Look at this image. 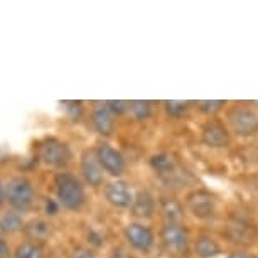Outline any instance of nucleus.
I'll return each mask as SVG.
<instances>
[{
  "label": "nucleus",
  "instance_id": "nucleus-1",
  "mask_svg": "<svg viewBox=\"0 0 258 258\" xmlns=\"http://www.w3.org/2000/svg\"><path fill=\"white\" fill-rule=\"evenodd\" d=\"M228 248H253L258 245V223L251 213L241 208L223 211V216L216 226Z\"/></svg>",
  "mask_w": 258,
  "mask_h": 258
},
{
  "label": "nucleus",
  "instance_id": "nucleus-2",
  "mask_svg": "<svg viewBox=\"0 0 258 258\" xmlns=\"http://www.w3.org/2000/svg\"><path fill=\"white\" fill-rule=\"evenodd\" d=\"M149 167L155 179L164 186V191L177 192L194 187V176L181 157L172 150H157L149 157Z\"/></svg>",
  "mask_w": 258,
  "mask_h": 258
},
{
  "label": "nucleus",
  "instance_id": "nucleus-3",
  "mask_svg": "<svg viewBox=\"0 0 258 258\" xmlns=\"http://www.w3.org/2000/svg\"><path fill=\"white\" fill-rule=\"evenodd\" d=\"M182 201L187 218L199 223V226L218 225L225 211L220 196L211 189L198 184L182 192Z\"/></svg>",
  "mask_w": 258,
  "mask_h": 258
},
{
  "label": "nucleus",
  "instance_id": "nucleus-4",
  "mask_svg": "<svg viewBox=\"0 0 258 258\" xmlns=\"http://www.w3.org/2000/svg\"><path fill=\"white\" fill-rule=\"evenodd\" d=\"M157 251L162 258H192V228L187 223H157Z\"/></svg>",
  "mask_w": 258,
  "mask_h": 258
},
{
  "label": "nucleus",
  "instance_id": "nucleus-5",
  "mask_svg": "<svg viewBox=\"0 0 258 258\" xmlns=\"http://www.w3.org/2000/svg\"><path fill=\"white\" fill-rule=\"evenodd\" d=\"M233 139L250 140L258 135V110L248 101H230L221 115Z\"/></svg>",
  "mask_w": 258,
  "mask_h": 258
},
{
  "label": "nucleus",
  "instance_id": "nucleus-6",
  "mask_svg": "<svg viewBox=\"0 0 258 258\" xmlns=\"http://www.w3.org/2000/svg\"><path fill=\"white\" fill-rule=\"evenodd\" d=\"M54 191L56 201L66 211H80L86 204V187L81 177L70 170H61L54 176Z\"/></svg>",
  "mask_w": 258,
  "mask_h": 258
},
{
  "label": "nucleus",
  "instance_id": "nucleus-7",
  "mask_svg": "<svg viewBox=\"0 0 258 258\" xmlns=\"http://www.w3.org/2000/svg\"><path fill=\"white\" fill-rule=\"evenodd\" d=\"M125 245L140 256H150L157 250V228L145 221H128L121 230Z\"/></svg>",
  "mask_w": 258,
  "mask_h": 258
},
{
  "label": "nucleus",
  "instance_id": "nucleus-8",
  "mask_svg": "<svg viewBox=\"0 0 258 258\" xmlns=\"http://www.w3.org/2000/svg\"><path fill=\"white\" fill-rule=\"evenodd\" d=\"M198 142L209 150H225L231 145L233 135L221 116L203 118L198 125Z\"/></svg>",
  "mask_w": 258,
  "mask_h": 258
},
{
  "label": "nucleus",
  "instance_id": "nucleus-9",
  "mask_svg": "<svg viewBox=\"0 0 258 258\" xmlns=\"http://www.w3.org/2000/svg\"><path fill=\"white\" fill-rule=\"evenodd\" d=\"M226 250L216 228L198 226L192 230V258H225Z\"/></svg>",
  "mask_w": 258,
  "mask_h": 258
},
{
  "label": "nucleus",
  "instance_id": "nucleus-10",
  "mask_svg": "<svg viewBox=\"0 0 258 258\" xmlns=\"http://www.w3.org/2000/svg\"><path fill=\"white\" fill-rule=\"evenodd\" d=\"M37 157L47 167L64 170L71 162L73 152L71 147L64 140L57 137H46L42 142H39Z\"/></svg>",
  "mask_w": 258,
  "mask_h": 258
},
{
  "label": "nucleus",
  "instance_id": "nucleus-11",
  "mask_svg": "<svg viewBox=\"0 0 258 258\" xmlns=\"http://www.w3.org/2000/svg\"><path fill=\"white\" fill-rule=\"evenodd\" d=\"M93 152L106 176H110L111 179H121V176L126 172L125 155L116 147H113L110 142H106V140L96 142Z\"/></svg>",
  "mask_w": 258,
  "mask_h": 258
},
{
  "label": "nucleus",
  "instance_id": "nucleus-12",
  "mask_svg": "<svg viewBox=\"0 0 258 258\" xmlns=\"http://www.w3.org/2000/svg\"><path fill=\"white\" fill-rule=\"evenodd\" d=\"M6 201L16 211H29L36 201V191H34L32 182L27 177H12L6 184Z\"/></svg>",
  "mask_w": 258,
  "mask_h": 258
},
{
  "label": "nucleus",
  "instance_id": "nucleus-13",
  "mask_svg": "<svg viewBox=\"0 0 258 258\" xmlns=\"http://www.w3.org/2000/svg\"><path fill=\"white\" fill-rule=\"evenodd\" d=\"M187 223V213L184 208L182 196L177 192H157V223Z\"/></svg>",
  "mask_w": 258,
  "mask_h": 258
},
{
  "label": "nucleus",
  "instance_id": "nucleus-14",
  "mask_svg": "<svg viewBox=\"0 0 258 258\" xmlns=\"http://www.w3.org/2000/svg\"><path fill=\"white\" fill-rule=\"evenodd\" d=\"M103 198L111 208L128 211L134 203L135 191L132 189V184L126 182L125 179H111V181L105 182Z\"/></svg>",
  "mask_w": 258,
  "mask_h": 258
},
{
  "label": "nucleus",
  "instance_id": "nucleus-15",
  "mask_svg": "<svg viewBox=\"0 0 258 258\" xmlns=\"http://www.w3.org/2000/svg\"><path fill=\"white\" fill-rule=\"evenodd\" d=\"M128 213L135 221H154L157 218V194L147 187L137 189Z\"/></svg>",
  "mask_w": 258,
  "mask_h": 258
},
{
  "label": "nucleus",
  "instance_id": "nucleus-16",
  "mask_svg": "<svg viewBox=\"0 0 258 258\" xmlns=\"http://www.w3.org/2000/svg\"><path fill=\"white\" fill-rule=\"evenodd\" d=\"M80 174L81 181L85 186H90L91 189H100L105 186V176L101 165L96 159L93 149H85L80 155Z\"/></svg>",
  "mask_w": 258,
  "mask_h": 258
},
{
  "label": "nucleus",
  "instance_id": "nucleus-17",
  "mask_svg": "<svg viewBox=\"0 0 258 258\" xmlns=\"http://www.w3.org/2000/svg\"><path fill=\"white\" fill-rule=\"evenodd\" d=\"M90 123L100 137L108 139L116 128V116L108 110L106 103H95L90 111Z\"/></svg>",
  "mask_w": 258,
  "mask_h": 258
},
{
  "label": "nucleus",
  "instance_id": "nucleus-18",
  "mask_svg": "<svg viewBox=\"0 0 258 258\" xmlns=\"http://www.w3.org/2000/svg\"><path fill=\"white\" fill-rule=\"evenodd\" d=\"M160 110L169 120H184L194 111V101H179V100H165L160 101Z\"/></svg>",
  "mask_w": 258,
  "mask_h": 258
},
{
  "label": "nucleus",
  "instance_id": "nucleus-19",
  "mask_svg": "<svg viewBox=\"0 0 258 258\" xmlns=\"http://www.w3.org/2000/svg\"><path fill=\"white\" fill-rule=\"evenodd\" d=\"M24 233L27 235V238L34 240V243H42L51 238L52 225L46 220L36 218V220H31L26 226H24Z\"/></svg>",
  "mask_w": 258,
  "mask_h": 258
},
{
  "label": "nucleus",
  "instance_id": "nucleus-20",
  "mask_svg": "<svg viewBox=\"0 0 258 258\" xmlns=\"http://www.w3.org/2000/svg\"><path fill=\"white\" fill-rule=\"evenodd\" d=\"M228 100H198L194 101V111H198L203 118H214L225 113Z\"/></svg>",
  "mask_w": 258,
  "mask_h": 258
},
{
  "label": "nucleus",
  "instance_id": "nucleus-21",
  "mask_svg": "<svg viewBox=\"0 0 258 258\" xmlns=\"http://www.w3.org/2000/svg\"><path fill=\"white\" fill-rule=\"evenodd\" d=\"M154 113H155L154 101H149V100L128 101V111H126V115L132 116V120H135V121H140V123L149 121L154 116Z\"/></svg>",
  "mask_w": 258,
  "mask_h": 258
},
{
  "label": "nucleus",
  "instance_id": "nucleus-22",
  "mask_svg": "<svg viewBox=\"0 0 258 258\" xmlns=\"http://www.w3.org/2000/svg\"><path fill=\"white\" fill-rule=\"evenodd\" d=\"M24 230L21 214L16 211H7L0 216V231L2 233H17Z\"/></svg>",
  "mask_w": 258,
  "mask_h": 258
},
{
  "label": "nucleus",
  "instance_id": "nucleus-23",
  "mask_svg": "<svg viewBox=\"0 0 258 258\" xmlns=\"http://www.w3.org/2000/svg\"><path fill=\"white\" fill-rule=\"evenodd\" d=\"M14 258H44V250L39 243L24 241L17 245L16 251H14Z\"/></svg>",
  "mask_w": 258,
  "mask_h": 258
},
{
  "label": "nucleus",
  "instance_id": "nucleus-24",
  "mask_svg": "<svg viewBox=\"0 0 258 258\" xmlns=\"http://www.w3.org/2000/svg\"><path fill=\"white\" fill-rule=\"evenodd\" d=\"M64 106L68 118L71 121H80L83 118V113H85V108H83L81 101H62L61 103Z\"/></svg>",
  "mask_w": 258,
  "mask_h": 258
},
{
  "label": "nucleus",
  "instance_id": "nucleus-25",
  "mask_svg": "<svg viewBox=\"0 0 258 258\" xmlns=\"http://www.w3.org/2000/svg\"><path fill=\"white\" fill-rule=\"evenodd\" d=\"M225 258H258V251L253 248H228Z\"/></svg>",
  "mask_w": 258,
  "mask_h": 258
},
{
  "label": "nucleus",
  "instance_id": "nucleus-26",
  "mask_svg": "<svg viewBox=\"0 0 258 258\" xmlns=\"http://www.w3.org/2000/svg\"><path fill=\"white\" fill-rule=\"evenodd\" d=\"M106 106H108V110L113 113L116 118L118 116H123L126 115V111H128V101H121V100H108V101H105Z\"/></svg>",
  "mask_w": 258,
  "mask_h": 258
},
{
  "label": "nucleus",
  "instance_id": "nucleus-27",
  "mask_svg": "<svg viewBox=\"0 0 258 258\" xmlns=\"http://www.w3.org/2000/svg\"><path fill=\"white\" fill-rule=\"evenodd\" d=\"M70 258H98V255H96L93 248H90V246H76L75 250L71 251Z\"/></svg>",
  "mask_w": 258,
  "mask_h": 258
},
{
  "label": "nucleus",
  "instance_id": "nucleus-28",
  "mask_svg": "<svg viewBox=\"0 0 258 258\" xmlns=\"http://www.w3.org/2000/svg\"><path fill=\"white\" fill-rule=\"evenodd\" d=\"M59 211V203L54 201V199H47L46 201V214L47 216H54Z\"/></svg>",
  "mask_w": 258,
  "mask_h": 258
},
{
  "label": "nucleus",
  "instance_id": "nucleus-29",
  "mask_svg": "<svg viewBox=\"0 0 258 258\" xmlns=\"http://www.w3.org/2000/svg\"><path fill=\"white\" fill-rule=\"evenodd\" d=\"M11 246H9V243L4 240V238H0V258H11Z\"/></svg>",
  "mask_w": 258,
  "mask_h": 258
},
{
  "label": "nucleus",
  "instance_id": "nucleus-30",
  "mask_svg": "<svg viewBox=\"0 0 258 258\" xmlns=\"http://www.w3.org/2000/svg\"><path fill=\"white\" fill-rule=\"evenodd\" d=\"M4 199H6V187L0 184V204L4 203Z\"/></svg>",
  "mask_w": 258,
  "mask_h": 258
}]
</instances>
